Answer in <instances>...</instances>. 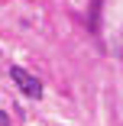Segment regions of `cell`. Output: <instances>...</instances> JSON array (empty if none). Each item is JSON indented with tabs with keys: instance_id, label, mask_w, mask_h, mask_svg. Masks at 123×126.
Instances as JSON below:
<instances>
[{
	"instance_id": "7a4b0ae2",
	"label": "cell",
	"mask_w": 123,
	"mask_h": 126,
	"mask_svg": "<svg viewBox=\"0 0 123 126\" xmlns=\"http://www.w3.org/2000/svg\"><path fill=\"white\" fill-rule=\"evenodd\" d=\"M0 126H10V116H7L3 110H0Z\"/></svg>"
},
{
	"instance_id": "6da1fadb",
	"label": "cell",
	"mask_w": 123,
	"mask_h": 126,
	"mask_svg": "<svg viewBox=\"0 0 123 126\" xmlns=\"http://www.w3.org/2000/svg\"><path fill=\"white\" fill-rule=\"evenodd\" d=\"M10 78L19 84V91L26 94V97H42V81L33 78L26 68H16V65H13V68H10Z\"/></svg>"
}]
</instances>
